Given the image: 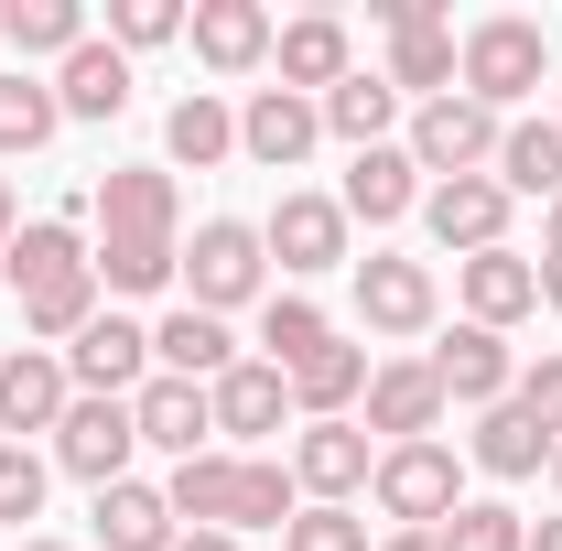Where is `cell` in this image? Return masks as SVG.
I'll return each instance as SVG.
<instances>
[{"instance_id": "cell-1", "label": "cell", "mask_w": 562, "mask_h": 551, "mask_svg": "<svg viewBox=\"0 0 562 551\" xmlns=\"http://www.w3.org/2000/svg\"><path fill=\"white\" fill-rule=\"evenodd\" d=\"M173 519L184 530H292V465H271V454H195V465H173Z\"/></svg>"}, {"instance_id": "cell-2", "label": "cell", "mask_w": 562, "mask_h": 551, "mask_svg": "<svg viewBox=\"0 0 562 551\" xmlns=\"http://www.w3.org/2000/svg\"><path fill=\"white\" fill-rule=\"evenodd\" d=\"M541 76H552V33L519 22V11H487V22L454 33V87H465L476 109H519Z\"/></svg>"}, {"instance_id": "cell-3", "label": "cell", "mask_w": 562, "mask_h": 551, "mask_svg": "<svg viewBox=\"0 0 562 551\" xmlns=\"http://www.w3.org/2000/svg\"><path fill=\"white\" fill-rule=\"evenodd\" d=\"M379 519H401V530H443L454 508H465V465H454V443H379Z\"/></svg>"}, {"instance_id": "cell-4", "label": "cell", "mask_w": 562, "mask_h": 551, "mask_svg": "<svg viewBox=\"0 0 562 551\" xmlns=\"http://www.w3.org/2000/svg\"><path fill=\"white\" fill-rule=\"evenodd\" d=\"M497 131H508V120H497V109H476V98L454 87V98H422V120H412V140H401V151H412L432 184H465V173H497Z\"/></svg>"}, {"instance_id": "cell-5", "label": "cell", "mask_w": 562, "mask_h": 551, "mask_svg": "<svg viewBox=\"0 0 562 551\" xmlns=\"http://www.w3.org/2000/svg\"><path fill=\"white\" fill-rule=\"evenodd\" d=\"M260 271H271L260 227H249V216H206V227H195V249H184V303L227 325V303H249V292H260Z\"/></svg>"}, {"instance_id": "cell-6", "label": "cell", "mask_w": 562, "mask_h": 551, "mask_svg": "<svg viewBox=\"0 0 562 551\" xmlns=\"http://www.w3.org/2000/svg\"><path fill=\"white\" fill-rule=\"evenodd\" d=\"M390 33V98H454V22L443 0H379Z\"/></svg>"}, {"instance_id": "cell-7", "label": "cell", "mask_w": 562, "mask_h": 551, "mask_svg": "<svg viewBox=\"0 0 562 551\" xmlns=\"http://www.w3.org/2000/svg\"><path fill=\"white\" fill-rule=\"evenodd\" d=\"M131 454H140L131 401H87V390H76L66 421H55V465H66V476H87V486H120V476H131Z\"/></svg>"}, {"instance_id": "cell-8", "label": "cell", "mask_w": 562, "mask_h": 551, "mask_svg": "<svg viewBox=\"0 0 562 551\" xmlns=\"http://www.w3.org/2000/svg\"><path fill=\"white\" fill-rule=\"evenodd\" d=\"M368 476H379L368 421H303V432H292V486H303L314 508H347Z\"/></svg>"}, {"instance_id": "cell-9", "label": "cell", "mask_w": 562, "mask_h": 551, "mask_svg": "<svg viewBox=\"0 0 562 551\" xmlns=\"http://www.w3.org/2000/svg\"><path fill=\"white\" fill-rule=\"evenodd\" d=\"M422 227H432L454 260H487V249H508V184H497V173L432 184V195H422Z\"/></svg>"}, {"instance_id": "cell-10", "label": "cell", "mask_w": 562, "mask_h": 551, "mask_svg": "<svg viewBox=\"0 0 562 551\" xmlns=\"http://www.w3.org/2000/svg\"><path fill=\"white\" fill-rule=\"evenodd\" d=\"M66 379L87 390V401H131L140 379H151V325H131V314H98V325L66 346Z\"/></svg>"}, {"instance_id": "cell-11", "label": "cell", "mask_w": 562, "mask_h": 551, "mask_svg": "<svg viewBox=\"0 0 562 551\" xmlns=\"http://www.w3.org/2000/svg\"><path fill=\"white\" fill-rule=\"evenodd\" d=\"M131 421H140V443H151V454L195 465V454H206V432H216V401L195 390V379H162V368H151V379L131 390Z\"/></svg>"}, {"instance_id": "cell-12", "label": "cell", "mask_w": 562, "mask_h": 551, "mask_svg": "<svg viewBox=\"0 0 562 551\" xmlns=\"http://www.w3.org/2000/svg\"><path fill=\"white\" fill-rule=\"evenodd\" d=\"M260 249H271L292 281L336 271V260H347V206H336V195H281L271 227H260Z\"/></svg>"}, {"instance_id": "cell-13", "label": "cell", "mask_w": 562, "mask_h": 551, "mask_svg": "<svg viewBox=\"0 0 562 551\" xmlns=\"http://www.w3.org/2000/svg\"><path fill=\"white\" fill-rule=\"evenodd\" d=\"M432 421H443V379L422 357H379L368 368V432L379 443H432Z\"/></svg>"}, {"instance_id": "cell-14", "label": "cell", "mask_w": 562, "mask_h": 551, "mask_svg": "<svg viewBox=\"0 0 562 551\" xmlns=\"http://www.w3.org/2000/svg\"><path fill=\"white\" fill-rule=\"evenodd\" d=\"M314 140H325V109H314V98H292V87H260V98L238 109V151H249L260 173L314 162Z\"/></svg>"}, {"instance_id": "cell-15", "label": "cell", "mask_w": 562, "mask_h": 551, "mask_svg": "<svg viewBox=\"0 0 562 551\" xmlns=\"http://www.w3.org/2000/svg\"><path fill=\"white\" fill-rule=\"evenodd\" d=\"M76 401V379H66V357L55 346H22V357H0V432L22 443V432H55Z\"/></svg>"}, {"instance_id": "cell-16", "label": "cell", "mask_w": 562, "mask_h": 551, "mask_svg": "<svg viewBox=\"0 0 562 551\" xmlns=\"http://www.w3.org/2000/svg\"><path fill=\"white\" fill-rule=\"evenodd\" d=\"M432 303H443V292H432L422 260H357V325H368V336H422Z\"/></svg>"}, {"instance_id": "cell-17", "label": "cell", "mask_w": 562, "mask_h": 551, "mask_svg": "<svg viewBox=\"0 0 562 551\" xmlns=\"http://www.w3.org/2000/svg\"><path fill=\"white\" fill-rule=\"evenodd\" d=\"M184 33H195V66H216V76L271 66V11H260V0H195Z\"/></svg>"}, {"instance_id": "cell-18", "label": "cell", "mask_w": 562, "mask_h": 551, "mask_svg": "<svg viewBox=\"0 0 562 551\" xmlns=\"http://www.w3.org/2000/svg\"><path fill=\"white\" fill-rule=\"evenodd\" d=\"M271 66H281V87L292 98H325V87H347V22L336 11H303V22H281L271 33Z\"/></svg>"}, {"instance_id": "cell-19", "label": "cell", "mask_w": 562, "mask_h": 551, "mask_svg": "<svg viewBox=\"0 0 562 551\" xmlns=\"http://www.w3.org/2000/svg\"><path fill=\"white\" fill-rule=\"evenodd\" d=\"M422 368L443 379V401H476V412H497V401H508V379H519V368H508V336H487V325H454Z\"/></svg>"}, {"instance_id": "cell-20", "label": "cell", "mask_w": 562, "mask_h": 551, "mask_svg": "<svg viewBox=\"0 0 562 551\" xmlns=\"http://www.w3.org/2000/svg\"><path fill=\"white\" fill-rule=\"evenodd\" d=\"M98 238H173V162H120L98 184Z\"/></svg>"}, {"instance_id": "cell-21", "label": "cell", "mask_w": 562, "mask_h": 551, "mask_svg": "<svg viewBox=\"0 0 562 551\" xmlns=\"http://www.w3.org/2000/svg\"><path fill=\"white\" fill-rule=\"evenodd\" d=\"M151 368H162V379H195V390H216V379L238 368V336H227L216 314H195V303H173V314L151 325Z\"/></svg>"}, {"instance_id": "cell-22", "label": "cell", "mask_w": 562, "mask_h": 551, "mask_svg": "<svg viewBox=\"0 0 562 551\" xmlns=\"http://www.w3.org/2000/svg\"><path fill=\"white\" fill-rule=\"evenodd\" d=\"M454 292H465V325L508 336V325L541 303V271H530L519 249H487V260H454Z\"/></svg>"}, {"instance_id": "cell-23", "label": "cell", "mask_w": 562, "mask_h": 551, "mask_svg": "<svg viewBox=\"0 0 562 551\" xmlns=\"http://www.w3.org/2000/svg\"><path fill=\"white\" fill-rule=\"evenodd\" d=\"M55 109H66V120H120V109H131V55H120L109 33H87L66 66H55Z\"/></svg>"}, {"instance_id": "cell-24", "label": "cell", "mask_w": 562, "mask_h": 551, "mask_svg": "<svg viewBox=\"0 0 562 551\" xmlns=\"http://www.w3.org/2000/svg\"><path fill=\"white\" fill-rule=\"evenodd\" d=\"M206 401H216V432H227V443H260V432H281V421H292V379H281V368H260V357H238Z\"/></svg>"}, {"instance_id": "cell-25", "label": "cell", "mask_w": 562, "mask_h": 551, "mask_svg": "<svg viewBox=\"0 0 562 551\" xmlns=\"http://www.w3.org/2000/svg\"><path fill=\"white\" fill-rule=\"evenodd\" d=\"M347 216H368V227H401V216L422 206V162L401 151V140H379V151H357L347 162V195H336Z\"/></svg>"}, {"instance_id": "cell-26", "label": "cell", "mask_w": 562, "mask_h": 551, "mask_svg": "<svg viewBox=\"0 0 562 551\" xmlns=\"http://www.w3.org/2000/svg\"><path fill=\"white\" fill-rule=\"evenodd\" d=\"M98 541H109V551H173V541H184V519H173L162 486L120 476V486H98Z\"/></svg>"}, {"instance_id": "cell-27", "label": "cell", "mask_w": 562, "mask_h": 551, "mask_svg": "<svg viewBox=\"0 0 562 551\" xmlns=\"http://www.w3.org/2000/svg\"><path fill=\"white\" fill-rule=\"evenodd\" d=\"M0 271L22 281V292H55V281H76V271H98V249H87V238H76L66 216H33V227H22V238H11V249H0Z\"/></svg>"}, {"instance_id": "cell-28", "label": "cell", "mask_w": 562, "mask_h": 551, "mask_svg": "<svg viewBox=\"0 0 562 551\" xmlns=\"http://www.w3.org/2000/svg\"><path fill=\"white\" fill-rule=\"evenodd\" d=\"M497 184H508V206H519V195L562 206V131L552 120H508V131H497Z\"/></svg>"}, {"instance_id": "cell-29", "label": "cell", "mask_w": 562, "mask_h": 551, "mask_svg": "<svg viewBox=\"0 0 562 551\" xmlns=\"http://www.w3.org/2000/svg\"><path fill=\"white\" fill-rule=\"evenodd\" d=\"M357 401H368V346H325V357L292 368V412L303 421H347Z\"/></svg>"}, {"instance_id": "cell-30", "label": "cell", "mask_w": 562, "mask_h": 551, "mask_svg": "<svg viewBox=\"0 0 562 551\" xmlns=\"http://www.w3.org/2000/svg\"><path fill=\"white\" fill-rule=\"evenodd\" d=\"M162 151H173L184 173L227 162V151H238V109H216L206 87H195V98H173V120H162Z\"/></svg>"}, {"instance_id": "cell-31", "label": "cell", "mask_w": 562, "mask_h": 551, "mask_svg": "<svg viewBox=\"0 0 562 551\" xmlns=\"http://www.w3.org/2000/svg\"><path fill=\"white\" fill-rule=\"evenodd\" d=\"M0 44H11L22 66H33V55L66 66L76 44H87V11H76V0H11V11H0Z\"/></svg>"}, {"instance_id": "cell-32", "label": "cell", "mask_w": 562, "mask_h": 551, "mask_svg": "<svg viewBox=\"0 0 562 551\" xmlns=\"http://www.w3.org/2000/svg\"><path fill=\"white\" fill-rule=\"evenodd\" d=\"M476 465H487V476H541V465H552V432L519 412V401H497V412L476 421Z\"/></svg>"}, {"instance_id": "cell-33", "label": "cell", "mask_w": 562, "mask_h": 551, "mask_svg": "<svg viewBox=\"0 0 562 551\" xmlns=\"http://www.w3.org/2000/svg\"><path fill=\"white\" fill-rule=\"evenodd\" d=\"M314 109H325V131H336V140H357V151H379V140H390V120H401L390 76H347V87H325Z\"/></svg>"}, {"instance_id": "cell-34", "label": "cell", "mask_w": 562, "mask_h": 551, "mask_svg": "<svg viewBox=\"0 0 562 551\" xmlns=\"http://www.w3.org/2000/svg\"><path fill=\"white\" fill-rule=\"evenodd\" d=\"M184 281V238H98V292H162Z\"/></svg>"}, {"instance_id": "cell-35", "label": "cell", "mask_w": 562, "mask_h": 551, "mask_svg": "<svg viewBox=\"0 0 562 551\" xmlns=\"http://www.w3.org/2000/svg\"><path fill=\"white\" fill-rule=\"evenodd\" d=\"M325 346H336V325H325L303 292H271V314H260V368L292 379V368H303V357H325Z\"/></svg>"}, {"instance_id": "cell-36", "label": "cell", "mask_w": 562, "mask_h": 551, "mask_svg": "<svg viewBox=\"0 0 562 551\" xmlns=\"http://www.w3.org/2000/svg\"><path fill=\"white\" fill-rule=\"evenodd\" d=\"M55 131H66L55 87H44V76H0V162H11V151H44Z\"/></svg>"}, {"instance_id": "cell-37", "label": "cell", "mask_w": 562, "mask_h": 551, "mask_svg": "<svg viewBox=\"0 0 562 551\" xmlns=\"http://www.w3.org/2000/svg\"><path fill=\"white\" fill-rule=\"evenodd\" d=\"M443 551H530V519L497 508V497H465V508L443 519Z\"/></svg>"}, {"instance_id": "cell-38", "label": "cell", "mask_w": 562, "mask_h": 551, "mask_svg": "<svg viewBox=\"0 0 562 551\" xmlns=\"http://www.w3.org/2000/svg\"><path fill=\"white\" fill-rule=\"evenodd\" d=\"M184 33V0H109V44L120 55H151V44H173Z\"/></svg>"}, {"instance_id": "cell-39", "label": "cell", "mask_w": 562, "mask_h": 551, "mask_svg": "<svg viewBox=\"0 0 562 551\" xmlns=\"http://www.w3.org/2000/svg\"><path fill=\"white\" fill-rule=\"evenodd\" d=\"M44 486H55V465H44L33 443H0V519H11V530L44 519Z\"/></svg>"}, {"instance_id": "cell-40", "label": "cell", "mask_w": 562, "mask_h": 551, "mask_svg": "<svg viewBox=\"0 0 562 551\" xmlns=\"http://www.w3.org/2000/svg\"><path fill=\"white\" fill-rule=\"evenodd\" d=\"M281 551H379V541H368V519H347V508H292Z\"/></svg>"}, {"instance_id": "cell-41", "label": "cell", "mask_w": 562, "mask_h": 551, "mask_svg": "<svg viewBox=\"0 0 562 551\" xmlns=\"http://www.w3.org/2000/svg\"><path fill=\"white\" fill-rule=\"evenodd\" d=\"M519 412H530V421H541V432L562 443V357H541V368L519 379Z\"/></svg>"}, {"instance_id": "cell-42", "label": "cell", "mask_w": 562, "mask_h": 551, "mask_svg": "<svg viewBox=\"0 0 562 551\" xmlns=\"http://www.w3.org/2000/svg\"><path fill=\"white\" fill-rule=\"evenodd\" d=\"M530 271H541V303H552V314H562V249H541Z\"/></svg>"}, {"instance_id": "cell-43", "label": "cell", "mask_w": 562, "mask_h": 551, "mask_svg": "<svg viewBox=\"0 0 562 551\" xmlns=\"http://www.w3.org/2000/svg\"><path fill=\"white\" fill-rule=\"evenodd\" d=\"M379 551H443V530H390Z\"/></svg>"}, {"instance_id": "cell-44", "label": "cell", "mask_w": 562, "mask_h": 551, "mask_svg": "<svg viewBox=\"0 0 562 551\" xmlns=\"http://www.w3.org/2000/svg\"><path fill=\"white\" fill-rule=\"evenodd\" d=\"M173 551H238V541H227V530H184Z\"/></svg>"}, {"instance_id": "cell-45", "label": "cell", "mask_w": 562, "mask_h": 551, "mask_svg": "<svg viewBox=\"0 0 562 551\" xmlns=\"http://www.w3.org/2000/svg\"><path fill=\"white\" fill-rule=\"evenodd\" d=\"M11 238H22V216H11V184H0V249H11Z\"/></svg>"}, {"instance_id": "cell-46", "label": "cell", "mask_w": 562, "mask_h": 551, "mask_svg": "<svg viewBox=\"0 0 562 551\" xmlns=\"http://www.w3.org/2000/svg\"><path fill=\"white\" fill-rule=\"evenodd\" d=\"M530 551H562V519H541V530H530Z\"/></svg>"}, {"instance_id": "cell-47", "label": "cell", "mask_w": 562, "mask_h": 551, "mask_svg": "<svg viewBox=\"0 0 562 551\" xmlns=\"http://www.w3.org/2000/svg\"><path fill=\"white\" fill-rule=\"evenodd\" d=\"M541 249H562V206H552V216H541Z\"/></svg>"}, {"instance_id": "cell-48", "label": "cell", "mask_w": 562, "mask_h": 551, "mask_svg": "<svg viewBox=\"0 0 562 551\" xmlns=\"http://www.w3.org/2000/svg\"><path fill=\"white\" fill-rule=\"evenodd\" d=\"M11 551H66V541H33V530H22V541H11Z\"/></svg>"}, {"instance_id": "cell-49", "label": "cell", "mask_w": 562, "mask_h": 551, "mask_svg": "<svg viewBox=\"0 0 562 551\" xmlns=\"http://www.w3.org/2000/svg\"><path fill=\"white\" fill-rule=\"evenodd\" d=\"M552 486H562V443H552Z\"/></svg>"}, {"instance_id": "cell-50", "label": "cell", "mask_w": 562, "mask_h": 551, "mask_svg": "<svg viewBox=\"0 0 562 551\" xmlns=\"http://www.w3.org/2000/svg\"><path fill=\"white\" fill-rule=\"evenodd\" d=\"M552 131H562V109H552Z\"/></svg>"}]
</instances>
